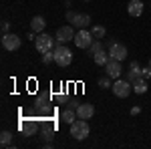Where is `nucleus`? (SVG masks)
<instances>
[{"label": "nucleus", "instance_id": "obj_1", "mask_svg": "<svg viewBox=\"0 0 151 149\" xmlns=\"http://www.w3.org/2000/svg\"><path fill=\"white\" fill-rule=\"evenodd\" d=\"M52 50H55V63H57L58 67H69L70 63H73V50H70L69 46H65L63 42H58Z\"/></svg>", "mask_w": 151, "mask_h": 149}, {"label": "nucleus", "instance_id": "obj_2", "mask_svg": "<svg viewBox=\"0 0 151 149\" xmlns=\"http://www.w3.org/2000/svg\"><path fill=\"white\" fill-rule=\"evenodd\" d=\"M89 133H91V127H89V123H87V119H79V121L70 123V135L77 139V141L87 139Z\"/></svg>", "mask_w": 151, "mask_h": 149}, {"label": "nucleus", "instance_id": "obj_3", "mask_svg": "<svg viewBox=\"0 0 151 149\" xmlns=\"http://www.w3.org/2000/svg\"><path fill=\"white\" fill-rule=\"evenodd\" d=\"M111 91H113V95H115V97L125 99V97H129V95L133 93V85H131L127 79H115L113 87H111Z\"/></svg>", "mask_w": 151, "mask_h": 149}, {"label": "nucleus", "instance_id": "obj_4", "mask_svg": "<svg viewBox=\"0 0 151 149\" xmlns=\"http://www.w3.org/2000/svg\"><path fill=\"white\" fill-rule=\"evenodd\" d=\"M55 40L57 38H52L50 35H47V32H40V35L36 36V40H35V46H36V50L42 55V53H47V50H52L55 48Z\"/></svg>", "mask_w": 151, "mask_h": 149}, {"label": "nucleus", "instance_id": "obj_5", "mask_svg": "<svg viewBox=\"0 0 151 149\" xmlns=\"http://www.w3.org/2000/svg\"><path fill=\"white\" fill-rule=\"evenodd\" d=\"M93 32L91 30H87V28H79V32L75 35V45L79 46V48H89V46L93 45Z\"/></svg>", "mask_w": 151, "mask_h": 149}, {"label": "nucleus", "instance_id": "obj_6", "mask_svg": "<svg viewBox=\"0 0 151 149\" xmlns=\"http://www.w3.org/2000/svg\"><path fill=\"white\" fill-rule=\"evenodd\" d=\"M22 45V40H20V36L18 35H12V32H6V35H2V46H4V50H18Z\"/></svg>", "mask_w": 151, "mask_h": 149}, {"label": "nucleus", "instance_id": "obj_7", "mask_svg": "<svg viewBox=\"0 0 151 149\" xmlns=\"http://www.w3.org/2000/svg\"><path fill=\"white\" fill-rule=\"evenodd\" d=\"M109 57L115 58V60H125V57H127V46L121 45V42H111L109 45Z\"/></svg>", "mask_w": 151, "mask_h": 149}, {"label": "nucleus", "instance_id": "obj_8", "mask_svg": "<svg viewBox=\"0 0 151 149\" xmlns=\"http://www.w3.org/2000/svg\"><path fill=\"white\" fill-rule=\"evenodd\" d=\"M57 42H69V40H75V30H73V24H67V26H58L57 30Z\"/></svg>", "mask_w": 151, "mask_h": 149}, {"label": "nucleus", "instance_id": "obj_9", "mask_svg": "<svg viewBox=\"0 0 151 149\" xmlns=\"http://www.w3.org/2000/svg\"><path fill=\"white\" fill-rule=\"evenodd\" d=\"M105 71H107V75L111 77V79H121V60H115V58H109V63L105 65Z\"/></svg>", "mask_w": 151, "mask_h": 149}, {"label": "nucleus", "instance_id": "obj_10", "mask_svg": "<svg viewBox=\"0 0 151 149\" xmlns=\"http://www.w3.org/2000/svg\"><path fill=\"white\" fill-rule=\"evenodd\" d=\"M93 115H95L93 103H79V107H77V117L79 119H93Z\"/></svg>", "mask_w": 151, "mask_h": 149}, {"label": "nucleus", "instance_id": "obj_11", "mask_svg": "<svg viewBox=\"0 0 151 149\" xmlns=\"http://www.w3.org/2000/svg\"><path fill=\"white\" fill-rule=\"evenodd\" d=\"M20 131H22L26 137L35 135L36 131H38V123H36V119H22V121H20Z\"/></svg>", "mask_w": 151, "mask_h": 149}, {"label": "nucleus", "instance_id": "obj_12", "mask_svg": "<svg viewBox=\"0 0 151 149\" xmlns=\"http://www.w3.org/2000/svg\"><path fill=\"white\" fill-rule=\"evenodd\" d=\"M125 79L129 83H135L137 79H141V67H139L137 60H131L129 63V71H127V75H125Z\"/></svg>", "mask_w": 151, "mask_h": 149}, {"label": "nucleus", "instance_id": "obj_13", "mask_svg": "<svg viewBox=\"0 0 151 149\" xmlns=\"http://www.w3.org/2000/svg\"><path fill=\"white\" fill-rule=\"evenodd\" d=\"M35 109H36V113H40V115L50 113V103H48V97H47V95H40V97L36 99Z\"/></svg>", "mask_w": 151, "mask_h": 149}, {"label": "nucleus", "instance_id": "obj_14", "mask_svg": "<svg viewBox=\"0 0 151 149\" xmlns=\"http://www.w3.org/2000/svg\"><path fill=\"white\" fill-rule=\"evenodd\" d=\"M127 12L129 16H141L143 14V2L141 0H131L127 4Z\"/></svg>", "mask_w": 151, "mask_h": 149}, {"label": "nucleus", "instance_id": "obj_15", "mask_svg": "<svg viewBox=\"0 0 151 149\" xmlns=\"http://www.w3.org/2000/svg\"><path fill=\"white\" fill-rule=\"evenodd\" d=\"M73 26H77V28H87L89 24H91V16L89 14H79L77 12V16H75V20H73Z\"/></svg>", "mask_w": 151, "mask_h": 149}, {"label": "nucleus", "instance_id": "obj_16", "mask_svg": "<svg viewBox=\"0 0 151 149\" xmlns=\"http://www.w3.org/2000/svg\"><path fill=\"white\" fill-rule=\"evenodd\" d=\"M45 26H47V20L42 16H35L30 20V30L32 32H45Z\"/></svg>", "mask_w": 151, "mask_h": 149}, {"label": "nucleus", "instance_id": "obj_17", "mask_svg": "<svg viewBox=\"0 0 151 149\" xmlns=\"http://www.w3.org/2000/svg\"><path fill=\"white\" fill-rule=\"evenodd\" d=\"M109 50H99V53H97V55H93V60H95V65H99V67H105V65H107V63H109Z\"/></svg>", "mask_w": 151, "mask_h": 149}, {"label": "nucleus", "instance_id": "obj_18", "mask_svg": "<svg viewBox=\"0 0 151 149\" xmlns=\"http://www.w3.org/2000/svg\"><path fill=\"white\" fill-rule=\"evenodd\" d=\"M131 85H133V93H137V95H143V93H147V89H149L147 87V81L143 79V77L137 79L135 83H131Z\"/></svg>", "mask_w": 151, "mask_h": 149}, {"label": "nucleus", "instance_id": "obj_19", "mask_svg": "<svg viewBox=\"0 0 151 149\" xmlns=\"http://www.w3.org/2000/svg\"><path fill=\"white\" fill-rule=\"evenodd\" d=\"M60 119H63L67 125H70V123H75V119H77V111L70 109V107H67V109L63 111V115H60Z\"/></svg>", "mask_w": 151, "mask_h": 149}, {"label": "nucleus", "instance_id": "obj_20", "mask_svg": "<svg viewBox=\"0 0 151 149\" xmlns=\"http://www.w3.org/2000/svg\"><path fill=\"white\" fill-rule=\"evenodd\" d=\"M91 32H93V36L97 38V40H103L105 35H107V28H105L103 24H95L93 28H91Z\"/></svg>", "mask_w": 151, "mask_h": 149}, {"label": "nucleus", "instance_id": "obj_21", "mask_svg": "<svg viewBox=\"0 0 151 149\" xmlns=\"http://www.w3.org/2000/svg\"><path fill=\"white\" fill-rule=\"evenodd\" d=\"M103 48H105V42H103V40H97V38H95L93 45L89 46V55L93 57V55H97V53H99V50H103Z\"/></svg>", "mask_w": 151, "mask_h": 149}, {"label": "nucleus", "instance_id": "obj_22", "mask_svg": "<svg viewBox=\"0 0 151 149\" xmlns=\"http://www.w3.org/2000/svg\"><path fill=\"white\" fill-rule=\"evenodd\" d=\"M0 143H2V147H8L12 143V133L10 131H2V133H0Z\"/></svg>", "mask_w": 151, "mask_h": 149}, {"label": "nucleus", "instance_id": "obj_23", "mask_svg": "<svg viewBox=\"0 0 151 149\" xmlns=\"http://www.w3.org/2000/svg\"><path fill=\"white\" fill-rule=\"evenodd\" d=\"M40 137H42V141H45V143H52V137H55V129H52V127H47V129L42 131V135H40Z\"/></svg>", "mask_w": 151, "mask_h": 149}, {"label": "nucleus", "instance_id": "obj_24", "mask_svg": "<svg viewBox=\"0 0 151 149\" xmlns=\"http://www.w3.org/2000/svg\"><path fill=\"white\" fill-rule=\"evenodd\" d=\"M42 63H45V65L55 63V50H47V53H42Z\"/></svg>", "mask_w": 151, "mask_h": 149}, {"label": "nucleus", "instance_id": "obj_25", "mask_svg": "<svg viewBox=\"0 0 151 149\" xmlns=\"http://www.w3.org/2000/svg\"><path fill=\"white\" fill-rule=\"evenodd\" d=\"M99 87H101V89H109V87H113V83H111V77L107 75V77H103V79H99Z\"/></svg>", "mask_w": 151, "mask_h": 149}, {"label": "nucleus", "instance_id": "obj_26", "mask_svg": "<svg viewBox=\"0 0 151 149\" xmlns=\"http://www.w3.org/2000/svg\"><path fill=\"white\" fill-rule=\"evenodd\" d=\"M141 77H143L145 81L151 79V67H149V65H147V67H141Z\"/></svg>", "mask_w": 151, "mask_h": 149}, {"label": "nucleus", "instance_id": "obj_27", "mask_svg": "<svg viewBox=\"0 0 151 149\" xmlns=\"http://www.w3.org/2000/svg\"><path fill=\"white\" fill-rule=\"evenodd\" d=\"M0 26H2V35H6V32H8V28H10V22L2 20V24H0Z\"/></svg>", "mask_w": 151, "mask_h": 149}, {"label": "nucleus", "instance_id": "obj_28", "mask_svg": "<svg viewBox=\"0 0 151 149\" xmlns=\"http://www.w3.org/2000/svg\"><path fill=\"white\" fill-rule=\"evenodd\" d=\"M75 16H77V12H73V10L67 12V20H69V22H73V20H75Z\"/></svg>", "mask_w": 151, "mask_h": 149}, {"label": "nucleus", "instance_id": "obj_29", "mask_svg": "<svg viewBox=\"0 0 151 149\" xmlns=\"http://www.w3.org/2000/svg\"><path fill=\"white\" fill-rule=\"evenodd\" d=\"M141 113V107H131V115H139Z\"/></svg>", "mask_w": 151, "mask_h": 149}, {"label": "nucleus", "instance_id": "obj_30", "mask_svg": "<svg viewBox=\"0 0 151 149\" xmlns=\"http://www.w3.org/2000/svg\"><path fill=\"white\" fill-rule=\"evenodd\" d=\"M67 107H70V109H75V111H77V107H79V105L75 103V101H70V103H67Z\"/></svg>", "mask_w": 151, "mask_h": 149}, {"label": "nucleus", "instance_id": "obj_31", "mask_svg": "<svg viewBox=\"0 0 151 149\" xmlns=\"http://www.w3.org/2000/svg\"><path fill=\"white\" fill-rule=\"evenodd\" d=\"M149 67H151V58H149Z\"/></svg>", "mask_w": 151, "mask_h": 149}, {"label": "nucleus", "instance_id": "obj_32", "mask_svg": "<svg viewBox=\"0 0 151 149\" xmlns=\"http://www.w3.org/2000/svg\"><path fill=\"white\" fill-rule=\"evenodd\" d=\"M85 2H89V0H85Z\"/></svg>", "mask_w": 151, "mask_h": 149}]
</instances>
